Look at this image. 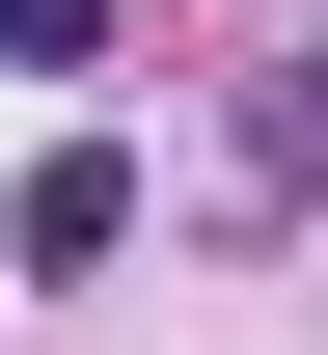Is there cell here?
Returning <instances> with one entry per match:
<instances>
[{
  "mask_svg": "<svg viewBox=\"0 0 328 355\" xmlns=\"http://www.w3.org/2000/svg\"><path fill=\"white\" fill-rule=\"evenodd\" d=\"M0 246H28V273H110V246H137V164H110V137H55V164L0 191Z\"/></svg>",
  "mask_w": 328,
  "mask_h": 355,
  "instance_id": "6da1fadb",
  "label": "cell"
},
{
  "mask_svg": "<svg viewBox=\"0 0 328 355\" xmlns=\"http://www.w3.org/2000/svg\"><path fill=\"white\" fill-rule=\"evenodd\" d=\"M0 55H28V83H83V55H110V0H0Z\"/></svg>",
  "mask_w": 328,
  "mask_h": 355,
  "instance_id": "7a4b0ae2",
  "label": "cell"
}]
</instances>
